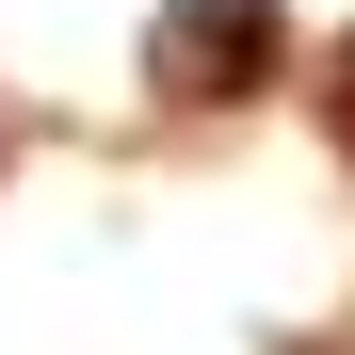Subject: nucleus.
Instances as JSON below:
<instances>
[{
    "instance_id": "obj_1",
    "label": "nucleus",
    "mask_w": 355,
    "mask_h": 355,
    "mask_svg": "<svg viewBox=\"0 0 355 355\" xmlns=\"http://www.w3.org/2000/svg\"><path fill=\"white\" fill-rule=\"evenodd\" d=\"M146 81H162L178 113H210V97L275 81V0H178V17L146 33Z\"/></svg>"
}]
</instances>
